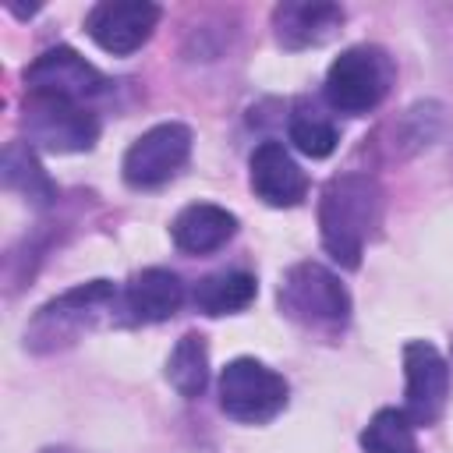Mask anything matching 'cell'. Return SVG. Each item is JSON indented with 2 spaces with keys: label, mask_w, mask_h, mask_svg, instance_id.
<instances>
[{
  "label": "cell",
  "mask_w": 453,
  "mask_h": 453,
  "mask_svg": "<svg viewBox=\"0 0 453 453\" xmlns=\"http://www.w3.org/2000/svg\"><path fill=\"white\" fill-rule=\"evenodd\" d=\"M379 184L368 173H340L322 188L319 198V234L326 251L343 265L357 269L365 241L379 223Z\"/></svg>",
  "instance_id": "obj_1"
},
{
  "label": "cell",
  "mask_w": 453,
  "mask_h": 453,
  "mask_svg": "<svg viewBox=\"0 0 453 453\" xmlns=\"http://www.w3.org/2000/svg\"><path fill=\"white\" fill-rule=\"evenodd\" d=\"M276 301H280V308L290 322H297L304 329H315V333H336L350 319L347 287L340 283V276H333L319 262L290 265L287 276L280 280Z\"/></svg>",
  "instance_id": "obj_2"
},
{
  "label": "cell",
  "mask_w": 453,
  "mask_h": 453,
  "mask_svg": "<svg viewBox=\"0 0 453 453\" xmlns=\"http://www.w3.org/2000/svg\"><path fill=\"white\" fill-rule=\"evenodd\" d=\"M393 85V60L379 46H350L326 71V103L340 113H368Z\"/></svg>",
  "instance_id": "obj_3"
},
{
  "label": "cell",
  "mask_w": 453,
  "mask_h": 453,
  "mask_svg": "<svg viewBox=\"0 0 453 453\" xmlns=\"http://www.w3.org/2000/svg\"><path fill=\"white\" fill-rule=\"evenodd\" d=\"M287 379L255 357H234L219 372V407L244 425H265L287 407Z\"/></svg>",
  "instance_id": "obj_4"
},
{
  "label": "cell",
  "mask_w": 453,
  "mask_h": 453,
  "mask_svg": "<svg viewBox=\"0 0 453 453\" xmlns=\"http://www.w3.org/2000/svg\"><path fill=\"white\" fill-rule=\"evenodd\" d=\"M21 127L28 134V145H39L46 152H85L99 138V120L88 106L50 96L25 99Z\"/></svg>",
  "instance_id": "obj_5"
},
{
  "label": "cell",
  "mask_w": 453,
  "mask_h": 453,
  "mask_svg": "<svg viewBox=\"0 0 453 453\" xmlns=\"http://www.w3.org/2000/svg\"><path fill=\"white\" fill-rule=\"evenodd\" d=\"M191 156V127H184L180 120H163L149 131H142L127 152H124V180L138 191L159 188L166 184Z\"/></svg>",
  "instance_id": "obj_6"
},
{
  "label": "cell",
  "mask_w": 453,
  "mask_h": 453,
  "mask_svg": "<svg viewBox=\"0 0 453 453\" xmlns=\"http://www.w3.org/2000/svg\"><path fill=\"white\" fill-rule=\"evenodd\" d=\"M25 92L28 96H50V99H67V103H88L106 92V78L71 46H53L39 53L25 67Z\"/></svg>",
  "instance_id": "obj_7"
},
{
  "label": "cell",
  "mask_w": 453,
  "mask_h": 453,
  "mask_svg": "<svg viewBox=\"0 0 453 453\" xmlns=\"http://www.w3.org/2000/svg\"><path fill=\"white\" fill-rule=\"evenodd\" d=\"M113 301H117V290H113L110 280H92V283L71 287V290H64L60 297L46 301L35 311V319H32L25 336H28V343L35 350H42V340H50V347H57V340H71L81 326H88Z\"/></svg>",
  "instance_id": "obj_8"
},
{
  "label": "cell",
  "mask_w": 453,
  "mask_h": 453,
  "mask_svg": "<svg viewBox=\"0 0 453 453\" xmlns=\"http://www.w3.org/2000/svg\"><path fill=\"white\" fill-rule=\"evenodd\" d=\"M403 375H407V400L403 414L411 425H435L446 396H449V365L428 340H411L403 347Z\"/></svg>",
  "instance_id": "obj_9"
},
{
  "label": "cell",
  "mask_w": 453,
  "mask_h": 453,
  "mask_svg": "<svg viewBox=\"0 0 453 453\" xmlns=\"http://www.w3.org/2000/svg\"><path fill=\"white\" fill-rule=\"evenodd\" d=\"M156 21L159 7L149 0H103L85 14V32L99 50L127 57L149 42Z\"/></svg>",
  "instance_id": "obj_10"
},
{
  "label": "cell",
  "mask_w": 453,
  "mask_h": 453,
  "mask_svg": "<svg viewBox=\"0 0 453 453\" xmlns=\"http://www.w3.org/2000/svg\"><path fill=\"white\" fill-rule=\"evenodd\" d=\"M251 188L265 205L290 209L308 195V177L280 142H262L251 152Z\"/></svg>",
  "instance_id": "obj_11"
},
{
  "label": "cell",
  "mask_w": 453,
  "mask_h": 453,
  "mask_svg": "<svg viewBox=\"0 0 453 453\" xmlns=\"http://www.w3.org/2000/svg\"><path fill=\"white\" fill-rule=\"evenodd\" d=\"M343 25V7L336 4H280L273 11V28L280 46L287 50H304L326 42L336 28Z\"/></svg>",
  "instance_id": "obj_12"
},
{
  "label": "cell",
  "mask_w": 453,
  "mask_h": 453,
  "mask_svg": "<svg viewBox=\"0 0 453 453\" xmlns=\"http://www.w3.org/2000/svg\"><path fill=\"white\" fill-rule=\"evenodd\" d=\"M234 230H237L234 212H226L223 205H212V202H195L177 212L170 237L188 255H209V251L223 248L234 237Z\"/></svg>",
  "instance_id": "obj_13"
},
{
  "label": "cell",
  "mask_w": 453,
  "mask_h": 453,
  "mask_svg": "<svg viewBox=\"0 0 453 453\" xmlns=\"http://www.w3.org/2000/svg\"><path fill=\"white\" fill-rule=\"evenodd\" d=\"M184 304V283L170 269H142L124 290V311L131 322H163Z\"/></svg>",
  "instance_id": "obj_14"
},
{
  "label": "cell",
  "mask_w": 453,
  "mask_h": 453,
  "mask_svg": "<svg viewBox=\"0 0 453 453\" xmlns=\"http://www.w3.org/2000/svg\"><path fill=\"white\" fill-rule=\"evenodd\" d=\"M0 177H4V184H7L11 191L25 195V198H28L32 205H39V209L57 198V188H53L50 173L42 170V163L35 159V152H32L28 142H11V145L4 149Z\"/></svg>",
  "instance_id": "obj_15"
},
{
  "label": "cell",
  "mask_w": 453,
  "mask_h": 453,
  "mask_svg": "<svg viewBox=\"0 0 453 453\" xmlns=\"http://www.w3.org/2000/svg\"><path fill=\"white\" fill-rule=\"evenodd\" d=\"M258 294V283L251 273L244 269H230V273H212L195 287V308L205 315H234L244 311Z\"/></svg>",
  "instance_id": "obj_16"
},
{
  "label": "cell",
  "mask_w": 453,
  "mask_h": 453,
  "mask_svg": "<svg viewBox=\"0 0 453 453\" xmlns=\"http://www.w3.org/2000/svg\"><path fill=\"white\" fill-rule=\"evenodd\" d=\"M166 379L180 396H198L209 382V347L202 333H184L166 361Z\"/></svg>",
  "instance_id": "obj_17"
},
{
  "label": "cell",
  "mask_w": 453,
  "mask_h": 453,
  "mask_svg": "<svg viewBox=\"0 0 453 453\" xmlns=\"http://www.w3.org/2000/svg\"><path fill=\"white\" fill-rule=\"evenodd\" d=\"M361 449L365 453H418L411 418L396 407H382L361 432Z\"/></svg>",
  "instance_id": "obj_18"
},
{
  "label": "cell",
  "mask_w": 453,
  "mask_h": 453,
  "mask_svg": "<svg viewBox=\"0 0 453 453\" xmlns=\"http://www.w3.org/2000/svg\"><path fill=\"white\" fill-rule=\"evenodd\" d=\"M287 131H290V142L311 159H326L340 142L336 124L326 113H319L315 106H304V103L290 113V127Z\"/></svg>",
  "instance_id": "obj_19"
}]
</instances>
